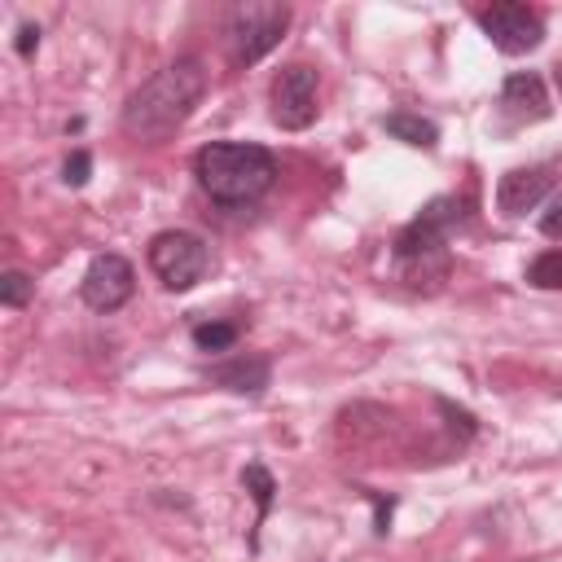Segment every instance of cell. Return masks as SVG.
<instances>
[{"instance_id": "obj_1", "label": "cell", "mask_w": 562, "mask_h": 562, "mask_svg": "<svg viewBox=\"0 0 562 562\" xmlns=\"http://www.w3.org/2000/svg\"><path fill=\"white\" fill-rule=\"evenodd\" d=\"M206 66L202 57H176L158 75H149L123 105V132L140 140H167L202 101Z\"/></svg>"}, {"instance_id": "obj_2", "label": "cell", "mask_w": 562, "mask_h": 562, "mask_svg": "<svg viewBox=\"0 0 562 562\" xmlns=\"http://www.w3.org/2000/svg\"><path fill=\"white\" fill-rule=\"evenodd\" d=\"M193 176L211 202L246 206L277 184V158L255 140H211L193 154Z\"/></svg>"}, {"instance_id": "obj_3", "label": "cell", "mask_w": 562, "mask_h": 562, "mask_svg": "<svg viewBox=\"0 0 562 562\" xmlns=\"http://www.w3.org/2000/svg\"><path fill=\"white\" fill-rule=\"evenodd\" d=\"M465 224V198L457 193H439L430 198L400 233H395V263L408 272V281H417L426 272V263H435L439 272H448V237Z\"/></svg>"}, {"instance_id": "obj_4", "label": "cell", "mask_w": 562, "mask_h": 562, "mask_svg": "<svg viewBox=\"0 0 562 562\" xmlns=\"http://www.w3.org/2000/svg\"><path fill=\"white\" fill-rule=\"evenodd\" d=\"M145 255H149L154 277L171 294H189L206 277V268H211V246L198 233H189V228H162V233H154Z\"/></svg>"}, {"instance_id": "obj_5", "label": "cell", "mask_w": 562, "mask_h": 562, "mask_svg": "<svg viewBox=\"0 0 562 562\" xmlns=\"http://www.w3.org/2000/svg\"><path fill=\"white\" fill-rule=\"evenodd\" d=\"M290 26V9L285 4H272V0H255V4H237L228 13V26H224V40H228V53L237 66H255L259 57H268L281 35Z\"/></svg>"}, {"instance_id": "obj_6", "label": "cell", "mask_w": 562, "mask_h": 562, "mask_svg": "<svg viewBox=\"0 0 562 562\" xmlns=\"http://www.w3.org/2000/svg\"><path fill=\"white\" fill-rule=\"evenodd\" d=\"M316 92H321V75L307 61H290L272 75L268 101H272V123L281 132H303L316 123Z\"/></svg>"}, {"instance_id": "obj_7", "label": "cell", "mask_w": 562, "mask_h": 562, "mask_svg": "<svg viewBox=\"0 0 562 562\" xmlns=\"http://www.w3.org/2000/svg\"><path fill=\"white\" fill-rule=\"evenodd\" d=\"M474 18H479L483 35H487L501 53H509V57L531 53V48H540V40H544V18H540L536 9H527V4H514V0L487 4V9H479Z\"/></svg>"}, {"instance_id": "obj_8", "label": "cell", "mask_w": 562, "mask_h": 562, "mask_svg": "<svg viewBox=\"0 0 562 562\" xmlns=\"http://www.w3.org/2000/svg\"><path fill=\"white\" fill-rule=\"evenodd\" d=\"M136 290V272L123 255L114 250H101L92 255V263L83 268V281H79V299L92 307V312H119Z\"/></svg>"}, {"instance_id": "obj_9", "label": "cell", "mask_w": 562, "mask_h": 562, "mask_svg": "<svg viewBox=\"0 0 562 562\" xmlns=\"http://www.w3.org/2000/svg\"><path fill=\"white\" fill-rule=\"evenodd\" d=\"M549 184H553V167H544V162L540 167H514L496 184V206L505 215H527V211L540 206V198L549 193Z\"/></svg>"}, {"instance_id": "obj_10", "label": "cell", "mask_w": 562, "mask_h": 562, "mask_svg": "<svg viewBox=\"0 0 562 562\" xmlns=\"http://www.w3.org/2000/svg\"><path fill=\"white\" fill-rule=\"evenodd\" d=\"M501 110L518 123H540L549 119V92H544V79L536 70H514L505 75L501 83Z\"/></svg>"}, {"instance_id": "obj_11", "label": "cell", "mask_w": 562, "mask_h": 562, "mask_svg": "<svg viewBox=\"0 0 562 562\" xmlns=\"http://www.w3.org/2000/svg\"><path fill=\"white\" fill-rule=\"evenodd\" d=\"M206 378L220 382V386H228V391H237V395H263L272 369H268L263 356H233L228 364H215Z\"/></svg>"}, {"instance_id": "obj_12", "label": "cell", "mask_w": 562, "mask_h": 562, "mask_svg": "<svg viewBox=\"0 0 562 562\" xmlns=\"http://www.w3.org/2000/svg\"><path fill=\"white\" fill-rule=\"evenodd\" d=\"M382 127H386V136H395V140H404V145H413V149H435V145H439V127H435L430 119L413 114V110H391V114L382 119Z\"/></svg>"}, {"instance_id": "obj_13", "label": "cell", "mask_w": 562, "mask_h": 562, "mask_svg": "<svg viewBox=\"0 0 562 562\" xmlns=\"http://www.w3.org/2000/svg\"><path fill=\"white\" fill-rule=\"evenodd\" d=\"M233 342H237V325L233 321H198L193 325V347L198 351L220 356V351H233Z\"/></svg>"}, {"instance_id": "obj_14", "label": "cell", "mask_w": 562, "mask_h": 562, "mask_svg": "<svg viewBox=\"0 0 562 562\" xmlns=\"http://www.w3.org/2000/svg\"><path fill=\"white\" fill-rule=\"evenodd\" d=\"M527 281L536 290H562V250H540L531 263H527Z\"/></svg>"}, {"instance_id": "obj_15", "label": "cell", "mask_w": 562, "mask_h": 562, "mask_svg": "<svg viewBox=\"0 0 562 562\" xmlns=\"http://www.w3.org/2000/svg\"><path fill=\"white\" fill-rule=\"evenodd\" d=\"M241 487L255 496V505H259V522H263V514L272 509V492H277V483H272V474L259 465V461H250L246 470H241Z\"/></svg>"}, {"instance_id": "obj_16", "label": "cell", "mask_w": 562, "mask_h": 562, "mask_svg": "<svg viewBox=\"0 0 562 562\" xmlns=\"http://www.w3.org/2000/svg\"><path fill=\"white\" fill-rule=\"evenodd\" d=\"M31 294H35V281H31L26 272L9 268V272L0 277V303H4V307H22Z\"/></svg>"}, {"instance_id": "obj_17", "label": "cell", "mask_w": 562, "mask_h": 562, "mask_svg": "<svg viewBox=\"0 0 562 562\" xmlns=\"http://www.w3.org/2000/svg\"><path fill=\"white\" fill-rule=\"evenodd\" d=\"M88 171H92L88 149H75V154L66 158V167H61V180H66L70 189H79V184H88Z\"/></svg>"}, {"instance_id": "obj_18", "label": "cell", "mask_w": 562, "mask_h": 562, "mask_svg": "<svg viewBox=\"0 0 562 562\" xmlns=\"http://www.w3.org/2000/svg\"><path fill=\"white\" fill-rule=\"evenodd\" d=\"M540 228H544L549 237H558V233H562V193H558V198H553V206L540 215Z\"/></svg>"}, {"instance_id": "obj_19", "label": "cell", "mask_w": 562, "mask_h": 562, "mask_svg": "<svg viewBox=\"0 0 562 562\" xmlns=\"http://www.w3.org/2000/svg\"><path fill=\"white\" fill-rule=\"evenodd\" d=\"M35 48H40V26H31V22H26V26L18 31V53H22V57H31Z\"/></svg>"}, {"instance_id": "obj_20", "label": "cell", "mask_w": 562, "mask_h": 562, "mask_svg": "<svg viewBox=\"0 0 562 562\" xmlns=\"http://www.w3.org/2000/svg\"><path fill=\"white\" fill-rule=\"evenodd\" d=\"M553 79H558V92H562V61L553 66Z\"/></svg>"}]
</instances>
